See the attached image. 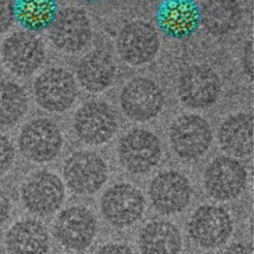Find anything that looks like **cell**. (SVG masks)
<instances>
[{
	"mask_svg": "<svg viewBox=\"0 0 254 254\" xmlns=\"http://www.w3.org/2000/svg\"><path fill=\"white\" fill-rule=\"evenodd\" d=\"M1 58L6 69L19 77L34 74L45 61L44 43L34 33L18 31L2 43Z\"/></svg>",
	"mask_w": 254,
	"mask_h": 254,
	"instance_id": "obj_1",
	"label": "cell"
},
{
	"mask_svg": "<svg viewBox=\"0 0 254 254\" xmlns=\"http://www.w3.org/2000/svg\"><path fill=\"white\" fill-rule=\"evenodd\" d=\"M118 158L125 170L132 174H145L161 161V140L150 130L132 129L120 138Z\"/></svg>",
	"mask_w": 254,
	"mask_h": 254,
	"instance_id": "obj_2",
	"label": "cell"
},
{
	"mask_svg": "<svg viewBox=\"0 0 254 254\" xmlns=\"http://www.w3.org/2000/svg\"><path fill=\"white\" fill-rule=\"evenodd\" d=\"M35 100L42 109L52 113L67 111L78 94L74 76L60 67L48 68L34 82Z\"/></svg>",
	"mask_w": 254,
	"mask_h": 254,
	"instance_id": "obj_3",
	"label": "cell"
},
{
	"mask_svg": "<svg viewBox=\"0 0 254 254\" xmlns=\"http://www.w3.org/2000/svg\"><path fill=\"white\" fill-rule=\"evenodd\" d=\"M234 225L228 211L219 205L204 204L189 218L187 231L192 242L204 249H214L231 237Z\"/></svg>",
	"mask_w": 254,
	"mask_h": 254,
	"instance_id": "obj_4",
	"label": "cell"
},
{
	"mask_svg": "<svg viewBox=\"0 0 254 254\" xmlns=\"http://www.w3.org/2000/svg\"><path fill=\"white\" fill-rule=\"evenodd\" d=\"M118 118L109 104L91 101L83 104L73 116V130L84 143L100 145L108 142L117 132Z\"/></svg>",
	"mask_w": 254,
	"mask_h": 254,
	"instance_id": "obj_5",
	"label": "cell"
},
{
	"mask_svg": "<svg viewBox=\"0 0 254 254\" xmlns=\"http://www.w3.org/2000/svg\"><path fill=\"white\" fill-rule=\"evenodd\" d=\"M160 46L158 31L144 20H132L126 24L116 39V48L120 58L133 66H141L153 61Z\"/></svg>",
	"mask_w": 254,
	"mask_h": 254,
	"instance_id": "obj_6",
	"label": "cell"
},
{
	"mask_svg": "<svg viewBox=\"0 0 254 254\" xmlns=\"http://www.w3.org/2000/svg\"><path fill=\"white\" fill-rule=\"evenodd\" d=\"M63 136L59 126L48 118L29 121L18 136L19 151L23 156L36 163L54 160L61 152Z\"/></svg>",
	"mask_w": 254,
	"mask_h": 254,
	"instance_id": "obj_7",
	"label": "cell"
},
{
	"mask_svg": "<svg viewBox=\"0 0 254 254\" xmlns=\"http://www.w3.org/2000/svg\"><path fill=\"white\" fill-rule=\"evenodd\" d=\"M173 152L181 159L194 160L203 156L213 141L209 123L196 114H185L173 121L169 130Z\"/></svg>",
	"mask_w": 254,
	"mask_h": 254,
	"instance_id": "obj_8",
	"label": "cell"
},
{
	"mask_svg": "<svg viewBox=\"0 0 254 254\" xmlns=\"http://www.w3.org/2000/svg\"><path fill=\"white\" fill-rule=\"evenodd\" d=\"M222 82L218 73L206 64L188 67L178 80V98L190 109H205L219 99Z\"/></svg>",
	"mask_w": 254,
	"mask_h": 254,
	"instance_id": "obj_9",
	"label": "cell"
},
{
	"mask_svg": "<svg viewBox=\"0 0 254 254\" xmlns=\"http://www.w3.org/2000/svg\"><path fill=\"white\" fill-rule=\"evenodd\" d=\"M63 176L72 192L90 195L98 192L107 181L108 167L97 153L79 151L66 159Z\"/></svg>",
	"mask_w": 254,
	"mask_h": 254,
	"instance_id": "obj_10",
	"label": "cell"
},
{
	"mask_svg": "<svg viewBox=\"0 0 254 254\" xmlns=\"http://www.w3.org/2000/svg\"><path fill=\"white\" fill-rule=\"evenodd\" d=\"M247 178L246 169L238 160L220 156L205 168L203 185L210 197L219 201H228L243 192Z\"/></svg>",
	"mask_w": 254,
	"mask_h": 254,
	"instance_id": "obj_11",
	"label": "cell"
},
{
	"mask_svg": "<svg viewBox=\"0 0 254 254\" xmlns=\"http://www.w3.org/2000/svg\"><path fill=\"white\" fill-rule=\"evenodd\" d=\"M119 101L127 117L133 121L145 122L161 113L165 105V95L154 80L138 76L123 87Z\"/></svg>",
	"mask_w": 254,
	"mask_h": 254,
	"instance_id": "obj_12",
	"label": "cell"
},
{
	"mask_svg": "<svg viewBox=\"0 0 254 254\" xmlns=\"http://www.w3.org/2000/svg\"><path fill=\"white\" fill-rule=\"evenodd\" d=\"M145 200L134 186L120 183L106 191L101 200L102 214L110 225L124 229L136 224L143 216Z\"/></svg>",
	"mask_w": 254,
	"mask_h": 254,
	"instance_id": "obj_13",
	"label": "cell"
},
{
	"mask_svg": "<svg viewBox=\"0 0 254 254\" xmlns=\"http://www.w3.org/2000/svg\"><path fill=\"white\" fill-rule=\"evenodd\" d=\"M48 31L52 44L65 53L81 51L93 36L90 17L86 11L75 6L59 10Z\"/></svg>",
	"mask_w": 254,
	"mask_h": 254,
	"instance_id": "obj_14",
	"label": "cell"
},
{
	"mask_svg": "<svg viewBox=\"0 0 254 254\" xmlns=\"http://www.w3.org/2000/svg\"><path fill=\"white\" fill-rule=\"evenodd\" d=\"M158 29L168 38L184 40L201 25V10L196 0H163L156 12Z\"/></svg>",
	"mask_w": 254,
	"mask_h": 254,
	"instance_id": "obj_15",
	"label": "cell"
},
{
	"mask_svg": "<svg viewBox=\"0 0 254 254\" xmlns=\"http://www.w3.org/2000/svg\"><path fill=\"white\" fill-rule=\"evenodd\" d=\"M22 200L34 215L46 217L54 214L63 203L64 185L54 173L41 171L33 174L23 185Z\"/></svg>",
	"mask_w": 254,
	"mask_h": 254,
	"instance_id": "obj_16",
	"label": "cell"
},
{
	"mask_svg": "<svg viewBox=\"0 0 254 254\" xmlns=\"http://www.w3.org/2000/svg\"><path fill=\"white\" fill-rule=\"evenodd\" d=\"M193 189L187 177L177 171H164L157 175L149 190L153 206L162 215H175L191 202Z\"/></svg>",
	"mask_w": 254,
	"mask_h": 254,
	"instance_id": "obj_17",
	"label": "cell"
},
{
	"mask_svg": "<svg viewBox=\"0 0 254 254\" xmlns=\"http://www.w3.org/2000/svg\"><path fill=\"white\" fill-rule=\"evenodd\" d=\"M97 220L92 211L83 206H71L59 214L54 224V235L65 248L83 250L94 241Z\"/></svg>",
	"mask_w": 254,
	"mask_h": 254,
	"instance_id": "obj_18",
	"label": "cell"
},
{
	"mask_svg": "<svg viewBox=\"0 0 254 254\" xmlns=\"http://www.w3.org/2000/svg\"><path fill=\"white\" fill-rule=\"evenodd\" d=\"M253 136V116L243 112L228 117L218 132L222 150L233 158H245L252 154Z\"/></svg>",
	"mask_w": 254,
	"mask_h": 254,
	"instance_id": "obj_19",
	"label": "cell"
},
{
	"mask_svg": "<svg viewBox=\"0 0 254 254\" xmlns=\"http://www.w3.org/2000/svg\"><path fill=\"white\" fill-rule=\"evenodd\" d=\"M116 65L112 56L104 51H92L82 57L76 67V78L90 93L107 90L114 80Z\"/></svg>",
	"mask_w": 254,
	"mask_h": 254,
	"instance_id": "obj_20",
	"label": "cell"
},
{
	"mask_svg": "<svg viewBox=\"0 0 254 254\" xmlns=\"http://www.w3.org/2000/svg\"><path fill=\"white\" fill-rule=\"evenodd\" d=\"M50 238L46 227L36 220H24L14 224L6 234L9 254H47Z\"/></svg>",
	"mask_w": 254,
	"mask_h": 254,
	"instance_id": "obj_21",
	"label": "cell"
},
{
	"mask_svg": "<svg viewBox=\"0 0 254 254\" xmlns=\"http://www.w3.org/2000/svg\"><path fill=\"white\" fill-rule=\"evenodd\" d=\"M182 245L180 230L168 221H153L139 233L138 247L141 254H180Z\"/></svg>",
	"mask_w": 254,
	"mask_h": 254,
	"instance_id": "obj_22",
	"label": "cell"
},
{
	"mask_svg": "<svg viewBox=\"0 0 254 254\" xmlns=\"http://www.w3.org/2000/svg\"><path fill=\"white\" fill-rule=\"evenodd\" d=\"M201 10V25L214 36L235 32L242 20V8L238 0H206Z\"/></svg>",
	"mask_w": 254,
	"mask_h": 254,
	"instance_id": "obj_23",
	"label": "cell"
},
{
	"mask_svg": "<svg viewBox=\"0 0 254 254\" xmlns=\"http://www.w3.org/2000/svg\"><path fill=\"white\" fill-rule=\"evenodd\" d=\"M12 2L17 24L34 34L49 30L59 12L57 0H13Z\"/></svg>",
	"mask_w": 254,
	"mask_h": 254,
	"instance_id": "obj_24",
	"label": "cell"
},
{
	"mask_svg": "<svg viewBox=\"0 0 254 254\" xmlns=\"http://www.w3.org/2000/svg\"><path fill=\"white\" fill-rule=\"evenodd\" d=\"M29 108L25 89L11 80H0V126H13L24 118Z\"/></svg>",
	"mask_w": 254,
	"mask_h": 254,
	"instance_id": "obj_25",
	"label": "cell"
},
{
	"mask_svg": "<svg viewBox=\"0 0 254 254\" xmlns=\"http://www.w3.org/2000/svg\"><path fill=\"white\" fill-rule=\"evenodd\" d=\"M14 161V147L7 136L0 133V174H3Z\"/></svg>",
	"mask_w": 254,
	"mask_h": 254,
	"instance_id": "obj_26",
	"label": "cell"
},
{
	"mask_svg": "<svg viewBox=\"0 0 254 254\" xmlns=\"http://www.w3.org/2000/svg\"><path fill=\"white\" fill-rule=\"evenodd\" d=\"M12 0H0V35L6 33L13 24Z\"/></svg>",
	"mask_w": 254,
	"mask_h": 254,
	"instance_id": "obj_27",
	"label": "cell"
},
{
	"mask_svg": "<svg viewBox=\"0 0 254 254\" xmlns=\"http://www.w3.org/2000/svg\"><path fill=\"white\" fill-rule=\"evenodd\" d=\"M242 65L243 70L247 77H249L250 80L253 79L254 74V45H253V40L247 41L242 54Z\"/></svg>",
	"mask_w": 254,
	"mask_h": 254,
	"instance_id": "obj_28",
	"label": "cell"
},
{
	"mask_svg": "<svg viewBox=\"0 0 254 254\" xmlns=\"http://www.w3.org/2000/svg\"><path fill=\"white\" fill-rule=\"evenodd\" d=\"M96 254H134L132 250L124 244L110 243L104 245Z\"/></svg>",
	"mask_w": 254,
	"mask_h": 254,
	"instance_id": "obj_29",
	"label": "cell"
},
{
	"mask_svg": "<svg viewBox=\"0 0 254 254\" xmlns=\"http://www.w3.org/2000/svg\"><path fill=\"white\" fill-rule=\"evenodd\" d=\"M11 210V203L7 194L0 189V226H2L9 218Z\"/></svg>",
	"mask_w": 254,
	"mask_h": 254,
	"instance_id": "obj_30",
	"label": "cell"
},
{
	"mask_svg": "<svg viewBox=\"0 0 254 254\" xmlns=\"http://www.w3.org/2000/svg\"><path fill=\"white\" fill-rule=\"evenodd\" d=\"M224 254H253V246L246 243H234L227 248Z\"/></svg>",
	"mask_w": 254,
	"mask_h": 254,
	"instance_id": "obj_31",
	"label": "cell"
},
{
	"mask_svg": "<svg viewBox=\"0 0 254 254\" xmlns=\"http://www.w3.org/2000/svg\"><path fill=\"white\" fill-rule=\"evenodd\" d=\"M79 1L84 2V3H95V2L102 1V0H79Z\"/></svg>",
	"mask_w": 254,
	"mask_h": 254,
	"instance_id": "obj_32",
	"label": "cell"
}]
</instances>
